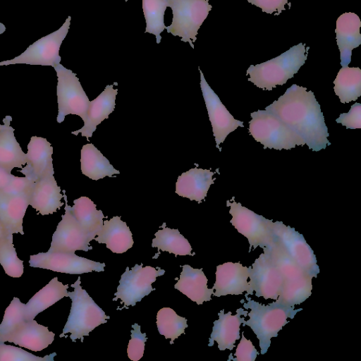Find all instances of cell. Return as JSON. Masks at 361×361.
<instances>
[{
    "label": "cell",
    "mask_w": 361,
    "mask_h": 361,
    "mask_svg": "<svg viewBox=\"0 0 361 361\" xmlns=\"http://www.w3.org/2000/svg\"><path fill=\"white\" fill-rule=\"evenodd\" d=\"M266 109L298 134L310 149L318 152L331 145L320 105L312 91L292 85Z\"/></svg>",
    "instance_id": "1"
},
{
    "label": "cell",
    "mask_w": 361,
    "mask_h": 361,
    "mask_svg": "<svg viewBox=\"0 0 361 361\" xmlns=\"http://www.w3.org/2000/svg\"><path fill=\"white\" fill-rule=\"evenodd\" d=\"M247 295H245L247 302L240 300L245 310H250L247 313L250 318L243 321V326H248L255 334L259 340L261 354L264 355L271 345V338L277 337L279 331L289 322L288 318H294L302 308L295 310L294 306H289L279 298L275 302L264 305Z\"/></svg>",
    "instance_id": "2"
},
{
    "label": "cell",
    "mask_w": 361,
    "mask_h": 361,
    "mask_svg": "<svg viewBox=\"0 0 361 361\" xmlns=\"http://www.w3.org/2000/svg\"><path fill=\"white\" fill-rule=\"evenodd\" d=\"M310 47L299 43L281 55L264 63L250 65L248 81L264 90H271L285 84L305 64Z\"/></svg>",
    "instance_id": "3"
},
{
    "label": "cell",
    "mask_w": 361,
    "mask_h": 361,
    "mask_svg": "<svg viewBox=\"0 0 361 361\" xmlns=\"http://www.w3.org/2000/svg\"><path fill=\"white\" fill-rule=\"evenodd\" d=\"M263 250L283 279L282 290L278 298L289 306L300 305L306 300L312 294L313 277L300 267L274 238Z\"/></svg>",
    "instance_id": "4"
},
{
    "label": "cell",
    "mask_w": 361,
    "mask_h": 361,
    "mask_svg": "<svg viewBox=\"0 0 361 361\" xmlns=\"http://www.w3.org/2000/svg\"><path fill=\"white\" fill-rule=\"evenodd\" d=\"M72 292H68L72 303L70 314L60 337L70 333L72 341L80 339L102 324L106 323L110 317L100 308L80 286V277L71 285Z\"/></svg>",
    "instance_id": "5"
},
{
    "label": "cell",
    "mask_w": 361,
    "mask_h": 361,
    "mask_svg": "<svg viewBox=\"0 0 361 361\" xmlns=\"http://www.w3.org/2000/svg\"><path fill=\"white\" fill-rule=\"evenodd\" d=\"M249 133L263 145L264 148L277 150L291 149L295 145H304L305 141L269 109L258 110L250 114Z\"/></svg>",
    "instance_id": "6"
},
{
    "label": "cell",
    "mask_w": 361,
    "mask_h": 361,
    "mask_svg": "<svg viewBox=\"0 0 361 361\" xmlns=\"http://www.w3.org/2000/svg\"><path fill=\"white\" fill-rule=\"evenodd\" d=\"M173 13L172 23L166 27L167 32L188 42L192 49L196 35L212 6L209 0H167Z\"/></svg>",
    "instance_id": "7"
},
{
    "label": "cell",
    "mask_w": 361,
    "mask_h": 361,
    "mask_svg": "<svg viewBox=\"0 0 361 361\" xmlns=\"http://www.w3.org/2000/svg\"><path fill=\"white\" fill-rule=\"evenodd\" d=\"M58 78L56 93L58 102L57 122L62 123L66 116H79L84 121L90 106L88 97L78 78L71 70L61 63L54 67Z\"/></svg>",
    "instance_id": "8"
},
{
    "label": "cell",
    "mask_w": 361,
    "mask_h": 361,
    "mask_svg": "<svg viewBox=\"0 0 361 361\" xmlns=\"http://www.w3.org/2000/svg\"><path fill=\"white\" fill-rule=\"evenodd\" d=\"M226 201L230 207L229 213L232 216L231 224L238 232L244 235L250 244L249 252L252 248L265 247L273 240L272 220L267 219L252 210L242 206L234 200V197Z\"/></svg>",
    "instance_id": "9"
},
{
    "label": "cell",
    "mask_w": 361,
    "mask_h": 361,
    "mask_svg": "<svg viewBox=\"0 0 361 361\" xmlns=\"http://www.w3.org/2000/svg\"><path fill=\"white\" fill-rule=\"evenodd\" d=\"M71 20L68 16L59 29L37 40L13 59L1 61L0 66L25 63L55 67L61 62L59 49L68 34Z\"/></svg>",
    "instance_id": "10"
},
{
    "label": "cell",
    "mask_w": 361,
    "mask_h": 361,
    "mask_svg": "<svg viewBox=\"0 0 361 361\" xmlns=\"http://www.w3.org/2000/svg\"><path fill=\"white\" fill-rule=\"evenodd\" d=\"M165 273L164 269L151 266L142 267V264H136L131 269L126 267L125 272L121 275L117 291L115 293L114 301L120 299L125 307L135 306L145 296L155 290L152 283L155 281L157 276Z\"/></svg>",
    "instance_id": "11"
},
{
    "label": "cell",
    "mask_w": 361,
    "mask_h": 361,
    "mask_svg": "<svg viewBox=\"0 0 361 361\" xmlns=\"http://www.w3.org/2000/svg\"><path fill=\"white\" fill-rule=\"evenodd\" d=\"M272 233L274 240L300 267L317 277L319 269L316 256L302 234L281 221L273 222Z\"/></svg>",
    "instance_id": "12"
},
{
    "label": "cell",
    "mask_w": 361,
    "mask_h": 361,
    "mask_svg": "<svg viewBox=\"0 0 361 361\" xmlns=\"http://www.w3.org/2000/svg\"><path fill=\"white\" fill-rule=\"evenodd\" d=\"M29 264L32 267L69 274L103 271L105 267L104 263L78 256L75 252L49 251L30 255Z\"/></svg>",
    "instance_id": "13"
},
{
    "label": "cell",
    "mask_w": 361,
    "mask_h": 361,
    "mask_svg": "<svg viewBox=\"0 0 361 361\" xmlns=\"http://www.w3.org/2000/svg\"><path fill=\"white\" fill-rule=\"evenodd\" d=\"M65 214L52 235L49 252H75L76 250L88 251L92 250L90 242L94 238L85 232L74 217L71 206L68 204L65 190Z\"/></svg>",
    "instance_id": "14"
},
{
    "label": "cell",
    "mask_w": 361,
    "mask_h": 361,
    "mask_svg": "<svg viewBox=\"0 0 361 361\" xmlns=\"http://www.w3.org/2000/svg\"><path fill=\"white\" fill-rule=\"evenodd\" d=\"M200 73V87L212 124L216 146L221 150L219 145L224 142L228 135L238 127H244L243 122L235 119L222 104L218 95L207 82L204 75Z\"/></svg>",
    "instance_id": "15"
},
{
    "label": "cell",
    "mask_w": 361,
    "mask_h": 361,
    "mask_svg": "<svg viewBox=\"0 0 361 361\" xmlns=\"http://www.w3.org/2000/svg\"><path fill=\"white\" fill-rule=\"evenodd\" d=\"M248 269L249 284L255 295L276 300L281 293L283 279L269 257L264 252L260 254Z\"/></svg>",
    "instance_id": "16"
},
{
    "label": "cell",
    "mask_w": 361,
    "mask_h": 361,
    "mask_svg": "<svg viewBox=\"0 0 361 361\" xmlns=\"http://www.w3.org/2000/svg\"><path fill=\"white\" fill-rule=\"evenodd\" d=\"M249 269L240 262H226L216 267V281L213 295L220 297L226 295H241L244 291L253 295L247 279Z\"/></svg>",
    "instance_id": "17"
},
{
    "label": "cell",
    "mask_w": 361,
    "mask_h": 361,
    "mask_svg": "<svg viewBox=\"0 0 361 361\" xmlns=\"http://www.w3.org/2000/svg\"><path fill=\"white\" fill-rule=\"evenodd\" d=\"M53 147L47 139L32 136L27 145L26 166L21 172L33 182L49 173H54L52 163Z\"/></svg>",
    "instance_id": "18"
},
{
    "label": "cell",
    "mask_w": 361,
    "mask_h": 361,
    "mask_svg": "<svg viewBox=\"0 0 361 361\" xmlns=\"http://www.w3.org/2000/svg\"><path fill=\"white\" fill-rule=\"evenodd\" d=\"M55 334L47 326L39 324L35 319L25 320L11 333L4 337L2 342L13 343L20 347L38 352L52 343Z\"/></svg>",
    "instance_id": "19"
},
{
    "label": "cell",
    "mask_w": 361,
    "mask_h": 361,
    "mask_svg": "<svg viewBox=\"0 0 361 361\" xmlns=\"http://www.w3.org/2000/svg\"><path fill=\"white\" fill-rule=\"evenodd\" d=\"M62 197L54 173H49L33 183L29 205L43 216L51 214L63 204Z\"/></svg>",
    "instance_id": "20"
},
{
    "label": "cell",
    "mask_w": 361,
    "mask_h": 361,
    "mask_svg": "<svg viewBox=\"0 0 361 361\" xmlns=\"http://www.w3.org/2000/svg\"><path fill=\"white\" fill-rule=\"evenodd\" d=\"M247 313L242 307L236 310L235 315L231 312L225 314L224 310H221L218 313L219 319L214 322L208 345L212 346L216 341L220 350H232L235 341L240 339V326Z\"/></svg>",
    "instance_id": "21"
},
{
    "label": "cell",
    "mask_w": 361,
    "mask_h": 361,
    "mask_svg": "<svg viewBox=\"0 0 361 361\" xmlns=\"http://www.w3.org/2000/svg\"><path fill=\"white\" fill-rule=\"evenodd\" d=\"M361 21L357 14L346 12L336 20V42L340 51L341 65L348 66L351 61L352 51L361 44Z\"/></svg>",
    "instance_id": "22"
},
{
    "label": "cell",
    "mask_w": 361,
    "mask_h": 361,
    "mask_svg": "<svg viewBox=\"0 0 361 361\" xmlns=\"http://www.w3.org/2000/svg\"><path fill=\"white\" fill-rule=\"evenodd\" d=\"M118 90L113 88V85H106V88L94 99L90 101L87 114L83 126L71 133L78 135L81 133L88 140L92 136L97 126L104 119L109 118L116 106V97Z\"/></svg>",
    "instance_id": "23"
},
{
    "label": "cell",
    "mask_w": 361,
    "mask_h": 361,
    "mask_svg": "<svg viewBox=\"0 0 361 361\" xmlns=\"http://www.w3.org/2000/svg\"><path fill=\"white\" fill-rule=\"evenodd\" d=\"M30 192L7 194L0 191V221L9 233L24 234L23 222Z\"/></svg>",
    "instance_id": "24"
},
{
    "label": "cell",
    "mask_w": 361,
    "mask_h": 361,
    "mask_svg": "<svg viewBox=\"0 0 361 361\" xmlns=\"http://www.w3.org/2000/svg\"><path fill=\"white\" fill-rule=\"evenodd\" d=\"M212 172L209 169L192 168L178 176L176 193L179 196L200 203L207 196L210 185L214 183Z\"/></svg>",
    "instance_id": "25"
},
{
    "label": "cell",
    "mask_w": 361,
    "mask_h": 361,
    "mask_svg": "<svg viewBox=\"0 0 361 361\" xmlns=\"http://www.w3.org/2000/svg\"><path fill=\"white\" fill-rule=\"evenodd\" d=\"M97 235L94 240L99 243H105L106 247L114 253H123L134 243L129 227L118 216L104 220Z\"/></svg>",
    "instance_id": "26"
},
{
    "label": "cell",
    "mask_w": 361,
    "mask_h": 361,
    "mask_svg": "<svg viewBox=\"0 0 361 361\" xmlns=\"http://www.w3.org/2000/svg\"><path fill=\"white\" fill-rule=\"evenodd\" d=\"M183 271L174 288L197 305L212 300L214 288H208L207 279L202 269H194L188 264L182 266Z\"/></svg>",
    "instance_id": "27"
},
{
    "label": "cell",
    "mask_w": 361,
    "mask_h": 361,
    "mask_svg": "<svg viewBox=\"0 0 361 361\" xmlns=\"http://www.w3.org/2000/svg\"><path fill=\"white\" fill-rule=\"evenodd\" d=\"M12 118L6 116L0 130V166L8 172L14 168L22 169L27 162V155L21 149L10 123Z\"/></svg>",
    "instance_id": "28"
},
{
    "label": "cell",
    "mask_w": 361,
    "mask_h": 361,
    "mask_svg": "<svg viewBox=\"0 0 361 361\" xmlns=\"http://www.w3.org/2000/svg\"><path fill=\"white\" fill-rule=\"evenodd\" d=\"M68 285H63L57 277L52 279L48 284L37 292L25 304V320L34 319L43 312L64 297H68L67 288Z\"/></svg>",
    "instance_id": "29"
},
{
    "label": "cell",
    "mask_w": 361,
    "mask_h": 361,
    "mask_svg": "<svg viewBox=\"0 0 361 361\" xmlns=\"http://www.w3.org/2000/svg\"><path fill=\"white\" fill-rule=\"evenodd\" d=\"M80 169L82 174L94 180L120 173L92 143L82 147Z\"/></svg>",
    "instance_id": "30"
},
{
    "label": "cell",
    "mask_w": 361,
    "mask_h": 361,
    "mask_svg": "<svg viewBox=\"0 0 361 361\" xmlns=\"http://www.w3.org/2000/svg\"><path fill=\"white\" fill-rule=\"evenodd\" d=\"M71 209L81 228L94 239L103 226L104 215L102 210H97L96 204L87 197L75 200Z\"/></svg>",
    "instance_id": "31"
},
{
    "label": "cell",
    "mask_w": 361,
    "mask_h": 361,
    "mask_svg": "<svg viewBox=\"0 0 361 361\" xmlns=\"http://www.w3.org/2000/svg\"><path fill=\"white\" fill-rule=\"evenodd\" d=\"M334 92L343 104L355 101L361 95V70L358 67H342L334 81Z\"/></svg>",
    "instance_id": "32"
},
{
    "label": "cell",
    "mask_w": 361,
    "mask_h": 361,
    "mask_svg": "<svg viewBox=\"0 0 361 361\" xmlns=\"http://www.w3.org/2000/svg\"><path fill=\"white\" fill-rule=\"evenodd\" d=\"M154 236L152 243V247L175 255H194L191 253L192 247L188 240L178 229L165 227V223L162 226V229L157 231Z\"/></svg>",
    "instance_id": "33"
},
{
    "label": "cell",
    "mask_w": 361,
    "mask_h": 361,
    "mask_svg": "<svg viewBox=\"0 0 361 361\" xmlns=\"http://www.w3.org/2000/svg\"><path fill=\"white\" fill-rule=\"evenodd\" d=\"M167 7V0H142V9L146 21L145 33L155 35L157 44L161 39V32L166 27L164 25V13Z\"/></svg>",
    "instance_id": "34"
},
{
    "label": "cell",
    "mask_w": 361,
    "mask_h": 361,
    "mask_svg": "<svg viewBox=\"0 0 361 361\" xmlns=\"http://www.w3.org/2000/svg\"><path fill=\"white\" fill-rule=\"evenodd\" d=\"M156 323L159 333L166 339L171 338V344L180 335L184 334L185 329L188 327L187 319L178 315L170 307H163L158 311Z\"/></svg>",
    "instance_id": "35"
},
{
    "label": "cell",
    "mask_w": 361,
    "mask_h": 361,
    "mask_svg": "<svg viewBox=\"0 0 361 361\" xmlns=\"http://www.w3.org/2000/svg\"><path fill=\"white\" fill-rule=\"evenodd\" d=\"M0 264L5 273L11 277L20 278L23 274V261L17 256L11 233L0 241Z\"/></svg>",
    "instance_id": "36"
},
{
    "label": "cell",
    "mask_w": 361,
    "mask_h": 361,
    "mask_svg": "<svg viewBox=\"0 0 361 361\" xmlns=\"http://www.w3.org/2000/svg\"><path fill=\"white\" fill-rule=\"evenodd\" d=\"M25 304L19 298L14 297L5 310L1 323L0 324V341L11 333L20 323L25 320Z\"/></svg>",
    "instance_id": "37"
},
{
    "label": "cell",
    "mask_w": 361,
    "mask_h": 361,
    "mask_svg": "<svg viewBox=\"0 0 361 361\" xmlns=\"http://www.w3.org/2000/svg\"><path fill=\"white\" fill-rule=\"evenodd\" d=\"M56 355V353H53L42 357L0 341V361H54Z\"/></svg>",
    "instance_id": "38"
},
{
    "label": "cell",
    "mask_w": 361,
    "mask_h": 361,
    "mask_svg": "<svg viewBox=\"0 0 361 361\" xmlns=\"http://www.w3.org/2000/svg\"><path fill=\"white\" fill-rule=\"evenodd\" d=\"M131 338L129 341L127 354L129 359L138 361L144 354L145 343L147 341L146 334L141 333L140 326L137 324L132 325Z\"/></svg>",
    "instance_id": "39"
},
{
    "label": "cell",
    "mask_w": 361,
    "mask_h": 361,
    "mask_svg": "<svg viewBox=\"0 0 361 361\" xmlns=\"http://www.w3.org/2000/svg\"><path fill=\"white\" fill-rule=\"evenodd\" d=\"M336 123H341L346 128H361V104L355 102L348 113H342L336 118Z\"/></svg>",
    "instance_id": "40"
},
{
    "label": "cell",
    "mask_w": 361,
    "mask_h": 361,
    "mask_svg": "<svg viewBox=\"0 0 361 361\" xmlns=\"http://www.w3.org/2000/svg\"><path fill=\"white\" fill-rule=\"evenodd\" d=\"M258 354L259 353L252 341L247 340L243 332L242 338L234 354L235 357H232L231 360L233 361H254Z\"/></svg>",
    "instance_id": "41"
},
{
    "label": "cell",
    "mask_w": 361,
    "mask_h": 361,
    "mask_svg": "<svg viewBox=\"0 0 361 361\" xmlns=\"http://www.w3.org/2000/svg\"><path fill=\"white\" fill-rule=\"evenodd\" d=\"M251 4L260 8L262 12L267 13H274L279 16L282 11H284L285 6L288 4L290 0H247Z\"/></svg>",
    "instance_id": "42"
},
{
    "label": "cell",
    "mask_w": 361,
    "mask_h": 361,
    "mask_svg": "<svg viewBox=\"0 0 361 361\" xmlns=\"http://www.w3.org/2000/svg\"><path fill=\"white\" fill-rule=\"evenodd\" d=\"M16 176L0 166V190L6 188L15 179Z\"/></svg>",
    "instance_id": "43"
},
{
    "label": "cell",
    "mask_w": 361,
    "mask_h": 361,
    "mask_svg": "<svg viewBox=\"0 0 361 361\" xmlns=\"http://www.w3.org/2000/svg\"><path fill=\"white\" fill-rule=\"evenodd\" d=\"M8 233H9L7 231V230L0 221V241Z\"/></svg>",
    "instance_id": "44"
},
{
    "label": "cell",
    "mask_w": 361,
    "mask_h": 361,
    "mask_svg": "<svg viewBox=\"0 0 361 361\" xmlns=\"http://www.w3.org/2000/svg\"><path fill=\"white\" fill-rule=\"evenodd\" d=\"M6 31V26L0 23V34H3Z\"/></svg>",
    "instance_id": "45"
},
{
    "label": "cell",
    "mask_w": 361,
    "mask_h": 361,
    "mask_svg": "<svg viewBox=\"0 0 361 361\" xmlns=\"http://www.w3.org/2000/svg\"><path fill=\"white\" fill-rule=\"evenodd\" d=\"M2 127H3V124H0V130L2 128Z\"/></svg>",
    "instance_id": "46"
},
{
    "label": "cell",
    "mask_w": 361,
    "mask_h": 361,
    "mask_svg": "<svg viewBox=\"0 0 361 361\" xmlns=\"http://www.w3.org/2000/svg\"><path fill=\"white\" fill-rule=\"evenodd\" d=\"M126 1H127L128 0H125Z\"/></svg>",
    "instance_id": "47"
}]
</instances>
